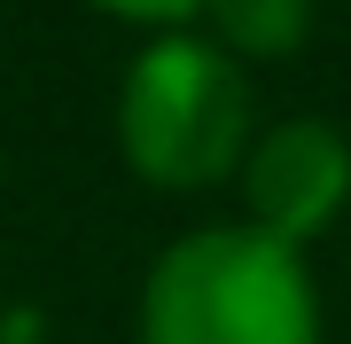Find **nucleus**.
<instances>
[{
    "label": "nucleus",
    "instance_id": "1",
    "mask_svg": "<svg viewBox=\"0 0 351 344\" xmlns=\"http://www.w3.org/2000/svg\"><path fill=\"white\" fill-rule=\"evenodd\" d=\"M141 344H320V290L250 219L195 227L141 282Z\"/></svg>",
    "mask_w": 351,
    "mask_h": 344
},
{
    "label": "nucleus",
    "instance_id": "2",
    "mask_svg": "<svg viewBox=\"0 0 351 344\" xmlns=\"http://www.w3.org/2000/svg\"><path fill=\"white\" fill-rule=\"evenodd\" d=\"M250 87L203 32H164L133 55L117 94V141L149 188H219L250 149Z\"/></svg>",
    "mask_w": 351,
    "mask_h": 344
},
{
    "label": "nucleus",
    "instance_id": "3",
    "mask_svg": "<svg viewBox=\"0 0 351 344\" xmlns=\"http://www.w3.org/2000/svg\"><path fill=\"white\" fill-rule=\"evenodd\" d=\"M234 180H242V204H250V227L304 251L351 204V141L328 117H281V126L250 133Z\"/></svg>",
    "mask_w": 351,
    "mask_h": 344
},
{
    "label": "nucleus",
    "instance_id": "4",
    "mask_svg": "<svg viewBox=\"0 0 351 344\" xmlns=\"http://www.w3.org/2000/svg\"><path fill=\"white\" fill-rule=\"evenodd\" d=\"M203 24L226 55H297L313 32V0H203Z\"/></svg>",
    "mask_w": 351,
    "mask_h": 344
},
{
    "label": "nucleus",
    "instance_id": "5",
    "mask_svg": "<svg viewBox=\"0 0 351 344\" xmlns=\"http://www.w3.org/2000/svg\"><path fill=\"white\" fill-rule=\"evenodd\" d=\"M94 8L125 16V24H156V32H180L188 16H203V0H94Z\"/></svg>",
    "mask_w": 351,
    "mask_h": 344
}]
</instances>
